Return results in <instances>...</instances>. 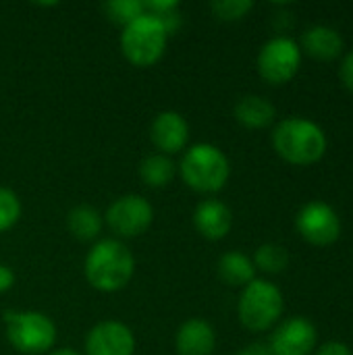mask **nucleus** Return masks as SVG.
Returning <instances> with one entry per match:
<instances>
[{"label": "nucleus", "instance_id": "1", "mask_svg": "<svg viewBox=\"0 0 353 355\" xmlns=\"http://www.w3.org/2000/svg\"><path fill=\"white\" fill-rule=\"evenodd\" d=\"M83 270L94 289L112 293L131 281L135 272V258L125 243L117 239H104L89 250Z\"/></svg>", "mask_w": 353, "mask_h": 355}, {"label": "nucleus", "instance_id": "2", "mask_svg": "<svg viewBox=\"0 0 353 355\" xmlns=\"http://www.w3.org/2000/svg\"><path fill=\"white\" fill-rule=\"evenodd\" d=\"M273 146L279 156L293 164H312L322 158L327 150L325 131L300 116H291L281 121L273 131Z\"/></svg>", "mask_w": 353, "mask_h": 355}, {"label": "nucleus", "instance_id": "3", "mask_svg": "<svg viewBox=\"0 0 353 355\" xmlns=\"http://www.w3.org/2000/svg\"><path fill=\"white\" fill-rule=\"evenodd\" d=\"M229 160L212 144H198L189 148L181 160L183 181L202 193H214L225 187L229 179Z\"/></svg>", "mask_w": 353, "mask_h": 355}, {"label": "nucleus", "instance_id": "4", "mask_svg": "<svg viewBox=\"0 0 353 355\" xmlns=\"http://www.w3.org/2000/svg\"><path fill=\"white\" fill-rule=\"evenodd\" d=\"M166 40L169 33L164 31L162 23L154 15L144 12L129 25H125L121 33V50L131 64L152 67L162 58Z\"/></svg>", "mask_w": 353, "mask_h": 355}, {"label": "nucleus", "instance_id": "5", "mask_svg": "<svg viewBox=\"0 0 353 355\" xmlns=\"http://www.w3.org/2000/svg\"><path fill=\"white\" fill-rule=\"evenodd\" d=\"M4 327L10 345L21 354H46L56 341V327L42 312H6Z\"/></svg>", "mask_w": 353, "mask_h": 355}, {"label": "nucleus", "instance_id": "6", "mask_svg": "<svg viewBox=\"0 0 353 355\" xmlns=\"http://www.w3.org/2000/svg\"><path fill=\"white\" fill-rule=\"evenodd\" d=\"M239 320L250 331L270 329L283 312V295L277 285L254 279L239 297Z\"/></svg>", "mask_w": 353, "mask_h": 355}, {"label": "nucleus", "instance_id": "7", "mask_svg": "<svg viewBox=\"0 0 353 355\" xmlns=\"http://www.w3.org/2000/svg\"><path fill=\"white\" fill-rule=\"evenodd\" d=\"M300 62H302L300 46L291 37H283V35L268 40L258 54L260 75L275 85L287 83L298 73Z\"/></svg>", "mask_w": 353, "mask_h": 355}, {"label": "nucleus", "instance_id": "8", "mask_svg": "<svg viewBox=\"0 0 353 355\" xmlns=\"http://www.w3.org/2000/svg\"><path fill=\"white\" fill-rule=\"evenodd\" d=\"M152 220H154V210L150 202L135 193L114 200L106 212L108 227L121 237H137L146 233Z\"/></svg>", "mask_w": 353, "mask_h": 355}, {"label": "nucleus", "instance_id": "9", "mask_svg": "<svg viewBox=\"0 0 353 355\" xmlns=\"http://www.w3.org/2000/svg\"><path fill=\"white\" fill-rule=\"evenodd\" d=\"M298 231L314 245H329L337 241L341 233V220L337 212L325 202H310L298 214Z\"/></svg>", "mask_w": 353, "mask_h": 355}, {"label": "nucleus", "instance_id": "10", "mask_svg": "<svg viewBox=\"0 0 353 355\" xmlns=\"http://www.w3.org/2000/svg\"><path fill=\"white\" fill-rule=\"evenodd\" d=\"M85 352L87 355H133L135 337L123 322L106 320L87 333Z\"/></svg>", "mask_w": 353, "mask_h": 355}, {"label": "nucleus", "instance_id": "11", "mask_svg": "<svg viewBox=\"0 0 353 355\" xmlns=\"http://www.w3.org/2000/svg\"><path fill=\"white\" fill-rule=\"evenodd\" d=\"M316 345V329L306 318H291L283 322L270 339L275 355H308Z\"/></svg>", "mask_w": 353, "mask_h": 355}, {"label": "nucleus", "instance_id": "12", "mask_svg": "<svg viewBox=\"0 0 353 355\" xmlns=\"http://www.w3.org/2000/svg\"><path fill=\"white\" fill-rule=\"evenodd\" d=\"M150 139L162 154H175L183 150V146L189 139V125L187 121L175 112V110H164L160 112L150 127Z\"/></svg>", "mask_w": 353, "mask_h": 355}, {"label": "nucleus", "instance_id": "13", "mask_svg": "<svg viewBox=\"0 0 353 355\" xmlns=\"http://www.w3.org/2000/svg\"><path fill=\"white\" fill-rule=\"evenodd\" d=\"M193 225L202 237L216 241V239H223L231 231L233 214L223 202L206 200V202L198 204V208L193 212Z\"/></svg>", "mask_w": 353, "mask_h": 355}, {"label": "nucleus", "instance_id": "14", "mask_svg": "<svg viewBox=\"0 0 353 355\" xmlns=\"http://www.w3.org/2000/svg\"><path fill=\"white\" fill-rule=\"evenodd\" d=\"M216 345L214 329L200 318L187 320L177 333V352L179 355H210Z\"/></svg>", "mask_w": 353, "mask_h": 355}, {"label": "nucleus", "instance_id": "15", "mask_svg": "<svg viewBox=\"0 0 353 355\" xmlns=\"http://www.w3.org/2000/svg\"><path fill=\"white\" fill-rule=\"evenodd\" d=\"M304 50L320 60H331L341 54L343 50V37L337 29L327 25H314L302 35Z\"/></svg>", "mask_w": 353, "mask_h": 355}, {"label": "nucleus", "instance_id": "16", "mask_svg": "<svg viewBox=\"0 0 353 355\" xmlns=\"http://www.w3.org/2000/svg\"><path fill=\"white\" fill-rule=\"evenodd\" d=\"M235 119L250 129H262L273 123L275 106L262 96H246L235 104Z\"/></svg>", "mask_w": 353, "mask_h": 355}, {"label": "nucleus", "instance_id": "17", "mask_svg": "<svg viewBox=\"0 0 353 355\" xmlns=\"http://www.w3.org/2000/svg\"><path fill=\"white\" fill-rule=\"evenodd\" d=\"M256 266L241 252H229L218 260V277L231 287H246L254 281Z\"/></svg>", "mask_w": 353, "mask_h": 355}, {"label": "nucleus", "instance_id": "18", "mask_svg": "<svg viewBox=\"0 0 353 355\" xmlns=\"http://www.w3.org/2000/svg\"><path fill=\"white\" fill-rule=\"evenodd\" d=\"M67 227H69L71 235L77 237L79 241H89V239L98 237V233L102 229V216L96 208L81 204V206H75L67 214Z\"/></svg>", "mask_w": 353, "mask_h": 355}, {"label": "nucleus", "instance_id": "19", "mask_svg": "<svg viewBox=\"0 0 353 355\" xmlns=\"http://www.w3.org/2000/svg\"><path fill=\"white\" fill-rule=\"evenodd\" d=\"M139 175L148 187H164L175 177V162L166 154H150L139 164Z\"/></svg>", "mask_w": 353, "mask_h": 355}, {"label": "nucleus", "instance_id": "20", "mask_svg": "<svg viewBox=\"0 0 353 355\" xmlns=\"http://www.w3.org/2000/svg\"><path fill=\"white\" fill-rule=\"evenodd\" d=\"M287 262H289L287 250L277 243L260 245L254 256V266H258L264 272H281V270H285Z\"/></svg>", "mask_w": 353, "mask_h": 355}, {"label": "nucleus", "instance_id": "21", "mask_svg": "<svg viewBox=\"0 0 353 355\" xmlns=\"http://www.w3.org/2000/svg\"><path fill=\"white\" fill-rule=\"evenodd\" d=\"M104 10L110 17V21L121 23V25H129L131 21H135L137 17L146 12L144 2L139 0H110L104 4Z\"/></svg>", "mask_w": 353, "mask_h": 355}, {"label": "nucleus", "instance_id": "22", "mask_svg": "<svg viewBox=\"0 0 353 355\" xmlns=\"http://www.w3.org/2000/svg\"><path fill=\"white\" fill-rule=\"evenodd\" d=\"M21 218V200L15 191L0 187V233L12 229Z\"/></svg>", "mask_w": 353, "mask_h": 355}, {"label": "nucleus", "instance_id": "23", "mask_svg": "<svg viewBox=\"0 0 353 355\" xmlns=\"http://www.w3.org/2000/svg\"><path fill=\"white\" fill-rule=\"evenodd\" d=\"M254 6L252 0H221V2H212V12L216 15V19L221 21H237L241 17H246V12Z\"/></svg>", "mask_w": 353, "mask_h": 355}, {"label": "nucleus", "instance_id": "24", "mask_svg": "<svg viewBox=\"0 0 353 355\" xmlns=\"http://www.w3.org/2000/svg\"><path fill=\"white\" fill-rule=\"evenodd\" d=\"M339 75H341V81L345 83V87H347L350 92H353V50L343 56Z\"/></svg>", "mask_w": 353, "mask_h": 355}, {"label": "nucleus", "instance_id": "25", "mask_svg": "<svg viewBox=\"0 0 353 355\" xmlns=\"http://www.w3.org/2000/svg\"><path fill=\"white\" fill-rule=\"evenodd\" d=\"M316 355H353L352 349L345 345V343H339V341H331V343H325L318 354Z\"/></svg>", "mask_w": 353, "mask_h": 355}, {"label": "nucleus", "instance_id": "26", "mask_svg": "<svg viewBox=\"0 0 353 355\" xmlns=\"http://www.w3.org/2000/svg\"><path fill=\"white\" fill-rule=\"evenodd\" d=\"M12 283H15V272L8 266L0 264V293L8 291L12 287Z\"/></svg>", "mask_w": 353, "mask_h": 355}, {"label": "nucleus", "instance_id": "27", "mask_svg": "<svg viewBox=\"0 0 353 355\" xmlns=\"http://www.w3.org/2000/svg\"><path fill=\"white\" fill-rule=\"evenodd\" d=\"M237 355H268L260 345H254V347H248V349H243V352H239Z\"/></svg>", "mask_w": 353, "mask_h": 355}, {"label": "nucleus", "instance_id": "28", "mask_svg": "<svg viewBox=\"0 0 353 355\" xmlns=\"http://www.w3.org/2000/svg\"><path fill=\"white\" fill-rule=\"evenodd\" d=\"M52 355H79L77 352H73V349H58V352H54Z\"/></svg>", "mask_w": 353, "mask_h": 355}]
</instances>
